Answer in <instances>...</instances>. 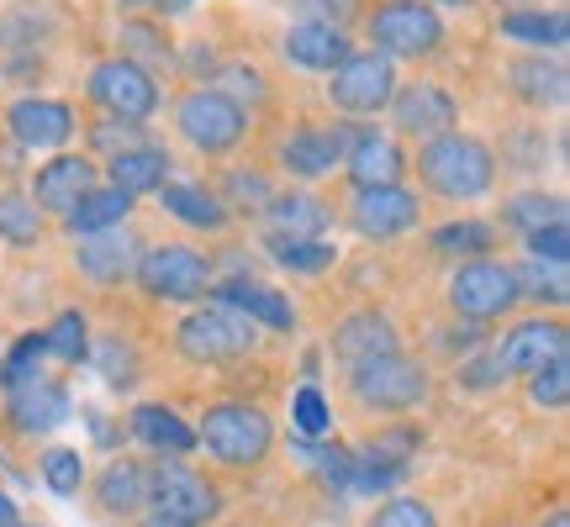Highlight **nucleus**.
Returning a JSON list of instances; mask_svg holds the SVG:
<instances>
[{
	"label": "nucleus",
	"mask_w": 570,
	"mask_h": 527,
	"mask_svg": "<svg viewBox=\"0 0 570 527\" xmlns=\"http://www.w3.org/2000/svg\"><path fill=\"white\" fill-rule=\"evenodd\" d=\"M391 122L402 127L407 138H439V132H454L460 122V101L449 96L444 84H407V90H396L391 96Z\"/></svg>",
	"instance_id": "ddd939ff"
},
{
	"label": "nucleus",
	"mask_w": 570,
	"mask_h": 527,
	"mask_svg": "<svg viewBox=\"0 0 570 527\" xmlns=\"http://www.w3.org/2000/svg\"><path fill=\"white\" fill-rule=\"evenodd\" d=\"M223 96L227 101H238V96L265 101V74H259V69H244V63H233V69H223Z\"/></svg>",
	"instance_id": "3c124183"
},
{
	"label": "nucleus",
	"mask_w": 570,
	"mask_h": 527,
	"mask_svg": "<svg viewBox=\"0 0 570 527\" xmlns=\"http://www.w3.org/2000/svg\"><path fill=\"white\" fill-rule=\"evenodd\" d=\"M512 285H518V301L529 296V301L539 306H566L570 301V285H566V264H518L512 269Z\"/></svg>",
	"instance_id": "473e14b6"
},
{
	"label": "nucleus",
	"mask_w": 570,
	"mask_h": 527,
	"mask_svg": "<svg viewBox=\"0 0 570 527\" xmlns=\"http://www.w3.org/2000/svg\"><path fill=\"white\" fill-rule=\"evenodd\" d=\"M354 138H360L354 127H302V132H291L281 142V163L296 180H323L348 159Z\"/></svg>",
	"instance_id": "f8f14e48"
},
{
	"label": "nucleus",
	"mask_w": 570,
	"mask_h": 527,
	"mask_svg": "<svg viewBox=\"0 0 570 527\" xmlns=\"http://www.w3.org/2000/svg\"><path fill=\"white\" fill-rule=\"evenodd\" d=\"M269 201H275V196H269V180H265V175H248V169H238V175L227 180V201H223V206H244V211H265Z\"/></svg>",
	"instance_id": "de8ad7c7"
},
{
	"label": "nucleus",
	"mask_w": 570,
	"mask_h": 527,
	"mask_svg": "<svg viewBox=\"0 0 570 527\" xmlns=\"http://www.w3.org/2000/svg\"><path fill=\"white\" fill-rule=\"evenodd\" d=\"M449 6H465V0H449Z\"/></svg>",
	"instance_id": "13d9d810"
},
{
	"label": "nucleus",
	"mask_w": 570,
	"mask_h": 527,
	"mask_svg": "<svg viewBox=\"0 0 570 527\" xmlns=\"http://www.w3.org/2000/svg\"><path fill=\"white\" fill-rule=\"evenodd\" d=\"M42 354L59 359V365H80L85 354H90V322H85L80 311H63L59 322L42 332Z\"/></svg>",
	"instance_id": "f704fd0d"
},
{
	"label": "nucleus",
	"mask_w": 570,
	"mask_h": 527,
	"mask_svg": "<svg viewBox=\"0 0 570 527\" xmlns=\"http://www.w3.org/2000/svg\"><path fill=\"white\" fill-rule=\"evenodd\" d=\"M85 190H96V163L80 159V153H59L53 163L38 169V185H32V206L38 211H75Z\"/></svg>",
	"instance_id": "aec40b11"
},
{
	"label": "nucleus",
	"mask_w": 570,
	"mask_h": 527,
	"mask_svg": "<svg viewBox=\"0 0 570 527\" xmlns=\"http://www.w3.org/2000/svg\"><path fill=\"white\" fill-rule=\"evenodd\" d=\"M90 101L122 122H148L159 111V80L132 59H106L90 69Z\"/></svg>",
	"instance_id": "9b49d317"
},
{
	"label": "nucleus",
	"mask_w": 570,
	"mask_h": 527,
	"mask_svg": "<svg viewBox=\"0 0 570 527\" xmlns=\"http://www.w3.org/2000/svg\"><path fill=\"white\" fill-rule=\"evenodd\" d=\"M42 238V211L27 196H0V243L32 248Z\"/></svg>",
	"instance_id": "c9c22d12"
},
{
	"label": "nucleus",
	"mask_w": 570,
	"mask_h": 527,
	"mask_svg": "<svg viewBox=\"0 0 570 527\" xmlns=\"http://www.w3.org/2000/svg\"><path fill=\"white\" fill-rule=\"evenodd\" d=\"M265 211L281 238H323L327 222H333V206L317 201V196H306V190L302 196H275Z\"/></svg>",
	"instance_id": "c85d7f7f"
},
{
	"label": "nucleus",
	"mask_w": 570,
	"mask_h": 527,
	"mask_svg": "<svg viewBox=\"0 0 570 527\" xmlns=\"http://www.w3.org/2000/svg\"><path fill=\"white\" fill-rule=\"evenodd\" d=\"M159 201H164V211H169L175 222L196 227V232H223V227H227L223 196H212V190H202V185H175V180H169L159 190Z\"/></svg>",
	"instance_id": "a878e982"
},
{
	"label": "nucleus",
	"mask_w": 570,
	"mask_h": 527,
	"mask_svg": "<svg viewBox=\"0 0 570 527\" xmlns=\"http://www.w3.org/2000/svg\"><path fill=\"white\" fill-rule=\"evenodd\" d=\"M344 169H348V180L360 185V190H381V185H402L407 159H402L396 138H386V132H360L354 148H348Z\"/></svg>",
	"instance_id": "4be33fe9"
},
{
	"label": "nucleus",
	"mask_w": 570,
	"mask_h": 527,
	"mask_svg": "<svg viewBox=\"0 0 570 527\" xmlns=\"http://www.w3.org/2000/svg\"><path fill=\"white\" fill-rule=\"evenodd\" d=\"M449 306L465 317V322H497L518 306V285H512V269L497 259H470L454 269L449 280Z\"/></svg>",
	"instance_id": "1a4fd4ad"
},
{
	"label": "nucleus",
	"mask_w": 570,
	"mask_h": 527,
	"mask_svg": "<svg viewBox=\"0 0 570 527\" xmlns=\"http://www.w3.org/2000/svg\"><path fill=\"white\" fill-rule=\"evenodd\" d=\"M106 169H111V185H117L122 196H154V190H164V185H169V153H164V148H154V142L117 153Z\"/></svg>",
	"instance_id": "393cba45"
},
{
	"label": "nucleus",
	"mask_w": 570,
	"mask_h": 527,
	"mask_svg": "<svg viewBox=\"0 0 570 527\" xmlns=\"http://www.w3.org/2000/svg\"><path fill=\"white\" fill-rule=\"evenodd\" d=\"M529 401L550 406V411H560V406L570 401V354L566 359H550L544 369H533L529 375Z\"/></svg>",
	"instance_id": "4c0bfd02"
},
{
	"label": "nucleus",
	"mask_w": 570,
	"mask_h": 527,
	"mask_svg": "<svg viewBox=\"0 0 570 527\" xmlns=\"http://www.w3.org/2000/svg\"><path fill=\"white\" fill-rule=\"evenodd\" d=\"M348 396L365 406V411H417L428 401V369L402 359V354H386V359H370V365L348 369Z\"/></svg>",
	"instance_id": "20e7f679"
},
{
	"label": "nucleus",
	"mask_w": 570,
	"mask_h": 527,
	"mask_svg": "<svg viewBox=\"0 0 570 527\" xmlns=\"http://www.w3.org/2000/svg\"><path fill=\"white\" fill-rule=\"evenodd\" d=\"M544 527H570V511H554V517H550Z\"/></svg>",
	"instance_id": "6e6d98bb"
},
{
	"label": "nucleus",
	"mask_w": 570,
	"mask_h": 527,
	"mask_svg": "<svg viewBox=\"0 0 570 527\" xmlns=\"http://www.w3.org/2000/svg\"><path fill=\"white\" fill-rule=\"evenodd\" d=\"M90 142L101 148L106 159H117V153H127V148H142V122H122V117H111V122H96V132H90Z\"/></svg>",
	"instance_id": "a18cd8bd"
},
{
	"label": "nucleus",
	"mask_w": 570,
	"mask_h": 527,
	"mask_svg": "<svg viewBox=\"0 0 570 527\" xmlns=\"http://www.w3.org/2000/svg\"><path fill=\"white\" fill-rule=\"evenodd\" d=\"M138 253L142 243L127 232V227H106V232H90V238H80V248H75V264H80L85 280L96 285H122L132 269H138Z\"/></svg>",
	"instance_id": "f3484780"
},
{
	"label": "nucleus",
	"mask_w": 570,
	"mask_h": 527,
	"mask_svg": "<svg viewBox=\"0 0 570 527\" xmlns=\"http://www.w3.org/2000/svg\"><path fill=\"white\" fill-rule=\"evenodd\" d=\"M96 501L117 517H132V511L148 501V469L138 459H111V465L96 475Z\"/></svg>",
	"instance_id": "cd10ccee"
},
{
	"label": "nucleus",
	"mask_w": 570,
	"mask_h": 527,
	"mask_svg": "<svg viewBox=\"0 0 570 527\" xmlns=\"http://www.w3.org/2000/svg\"><path fill=\"white\" fill-rule=\"evenodd\" d=\"M512 80V96L529 106H560L566 101V69L560 63H544V59H518L508 69Z\"/></svg>",
	"instance_id": "c756f323"
},
{
	"label": "nucleus",
	"mask_w": 570,
	"mask_h": 527,
	"mask_svg": "<svg viewBox=\"0 0 570 527\" xmlns=\"http://www.w3.org/2000/svg\"><path fill=\"white\" fill-rule=\"evenodd\" d=\"M296 17L317 21V27H338V32H344L348 21L360 17V0H296Z\"/></svg>",
	"instance_id": "49530a36"
},
{
	"label": "nucleus",
	"mask_w": 570,
	"mask_h": 527,
	"mask_svg": "<svg viewBox=\"0 0 570 527\" xmlns=\"http://www.w3.org/2000/svg\"><path fill=\"white\" fill-rule=\"evenodd\" d=\"M281 53L291 63H302V69H317V74H333L338 63L348 59V38L338 27H317V21H296L291 32H285Z\"/></svg>",
	"instance_id": "5701e85b"
},
{
	"label": "nucleus",
	"mask_w": 570,
	"mask_h": 527,
	"mask_svg": "<svg viewBox=\"0 0 570 527\" xmlns=\"http://www.w3.org/2000/svg\"><path fill=\"white\" fill-rule=\"evenodd\" d=\"M85 359H96V369L106 375V386H111V390H132V386H138V375H142L138 348L127 344L122 332L101 338V344H96V354H85Z\"/></svg>",
	"instance_id": "72a5a7b5"
},
{
	"label": "nucleus",
	"mask_w": 570,
	"mask_h": 527,
	"mask_svg": "<svg viewBox=\"0 0 570 527\" xmlns=\"http://www.w3.org/2000/svg\"><path fill=\"white\" fill-rule=\"evenodd\" d=\"M291 417H296V432H302V438H323L327 427H333V411H327V401H323V390H317V386L296 390Z\"/></svg>",
	"instance_id": "79ce46f5"
},
{
	"label": "nucleus",
	"mask_w": 570,
	"mask_h": 527,
	"mask_svg": "<svg viewBox=\"0 0 570 527\" xmlns=\"http://www.w3.org/2000/svg\"><path fill=\"white\" fill-rule=\"evenodd\" d=\"M175 127L185 132V142L196 153H227L238 148L248 132V111L238 101H227L223 90H190L175 106Z\"/></svg>",
	"instance_id": "6e6552de"
},
{
	"label": "nucleus",
	"mask_w": 570,
	"mask_h": 527,
	"mask_svg": "<svg viewBox=\"0 0 570 527\" xmlns=\"http://www.w3.org/2000/svg\"><path fill=\"white\" fill-rule=\"evenodd\" d=\"M386 354H396V327L381 311H354L333 327V359L344 369H360L370 359H386Z\"/></svg>",
	"instance_id": "6ab92c4d"
},
{
	"label": "nucleus",
	"mask_w": 570,
	"mask_h": 527,
	"mask_svg": "<svg viewBox=\"0 0 570 527\" xmlns=\"http://www.w3.org/2000/svg\"><path fill=\"white\" fill-rule=\"evenodd\" d=\"M142 527H180V523H169V517H159V511H154V517H148Z\"/></svg>",
	"instance_id": "5fc2aeb1"
},
{
	"label": "nucleus",
	"mask_w": 570,
	"mask_h": 527,
	"mask_svg": "<svg viewBox=\"0 0 570 527\" xmlns=\"http://www.w3.org/2000/svg\"><path fill=\"white\" fill-rule=\"evenodd\" d=\"M122 38H127V53L122 59H148L142 63V69H148V74H154V69H159V63H169V42L159 38V32H154V27H142V21H132V27H122Z\"/></svg>",
	"instance_id": "c03bdc74"
},
{
	"label": "nucleus",
	"mask_w": 570,
	"mask_h": 527,
	"mask_svg": "<svg viewBox=\"0 0 570 527\" xmlns=\"http://www.w3.org/2000/svg\"><path fill=\"white\" fill-rule=\"evenodd\" d=\"M196 444L227 469H254L269 459V448H275V427L259 406L248 401H217L206 406L202 417V432H196Z\"/></svg>",
	"instance_id": "f03ea898"
},
{
	"label": "nucleus",
	"mask_w": 570,
	"mask_h": 527,
	"mask_svg": "<svg viewBox=\"0 0 570 527\" xmlns=\"http://www.w3.org/2000/svg\"><path fill=\"white\" fill-rule=\"evenodd\" d=\"M508 222L523 227V232L554 227V222H566V201H560V196H518V201L508 206Z\"/></svg>",
	"instance_id": "ea45409f"
},
{
	"label": "nucleus",
	"mask_w": 570,
	"mask_h": 527,
	"mask_svg": "<svg viewBox=\"0 0 570 527\" xmlns=\"http://www.w3.org/2000/svg\"><path fill=\"white\" fill-rule=\"evenodd\" d=\"M502 38L512 42H529V48H566L570 42V21L566 11H512V17H502Z\"/></svg>",
	"instance_id": "7c9ffc66"
},
{
	"label": "nucleus",
	"mask_w": 570,
	"mask_h": 527,
	"mask_svg": "<svg viewBox=\"0 0 570 527\" xmlns=\"http://www.w3.org/2000/svg\"><path fill=\"white\" fill-rule=\"evenodd\" d=\"M212 301L227 306V311H238L248 322H265L275 332H291L296 327V306L285 301L281 290H269L259 280H227V285H212Z\"/></svg>",
	"instance_id": "412c9836"
},
{
	"label": "nucleus",
	"mask_w": 570,
	"mask_h": 527,
	"mask_svg": "<svg viewBox=\"0 0 570 527\" xmlns=\"http://www.w3.org/2000/svg\"><path fill=\"white\" fill-rule=\"evenodd\" d=\"M417 175L444 201H475L497 180V153L481 138H470V132H439V138L423 142Z\"/></svg>",
	"instance_id": "f257e3e1"
},
{
	"label": "nucleus",
	"mask_w": 570,
	"mask_h": 527,
	"mask_svg": "<svg viewBox=\"0 0 570 527\" xmlns=\"http://www.w3.org/2000/svg\"><path fill=\"white\" fill-rule=\"evenodd\" d=\"M497 243V232H491V222H444L439 232H433V253H444V259H470V253H487V248Z\"/></svg>",
	"instance_id": "e433bc0d"
},
{
	"label": "nucleus",
	"mask_w": 570,
	"mask_h": 527,
	"mask_svg": "<svg viewBox=\"0 0 570 527\" xmlns=\"http://www.w3.org/2000/svg\"><path fill=\"white\" fill-rule=\"evenodd\" d=\"M132 280H138L154 301H206V296H212V259L185 243L142 248Z\"/></svg>",
	"instance_id": "7ed1b4c3"
},
{
	"label": "nucleus",
	"mask_w": 570,
	"mask_h": 527,
	"mask_svg": "<svg viewBox=\"0 0 570 527\" xmlns=\"http://www.w3.org/2000/svg\"><path fill=\"white\" fill-rule=\"evenodd\" d=\"M127 211H132V196H122L117 185H96V190L80 196L75 211H63V227L75 238H90V232H106V227H122Z\"/></svg>",
	"instance_id": "bb28decb"
},
{
	"label": "nucleus",
	"mask_w": 570,
	"mask_h": 527,
	"mask_svg": "<svg viewBox=\"0 0 570 527\" xmlns=\"http://www.w3.org/2000/svg\"><path fill=\"white\" fill-rule=\"evenodd\" d=\"M0 527H27V523H0Z\"/></svg>",
	"instance_id": "4d7b16f0"
},
{
	"label": "nucleus",
	"mask_w": 570,
	"mask_h": 527,
	"mask_svg": "<svg viewBox=\"0 0 570 527\" xmlns=\"http://www.w3.org/2000/svg\"><path fill=\"white\" fill-rule=\"evenodd\" d=\"M38 359H48L42 354V332H27L11 354H6V365H0V380H6V390L27 386V380H38Z\"/></svg>",
	"instance_id": "a19ab883"
},
{
	"label": "nucleus",
	"mask_w": 570,
	"mask_h": 527,
	"mask_svg": "<svg viewBox=\"0 0 570 527\" xmlns=\"http://www.w3.org/2000/svg\"><path fill=\"white\" fill-rule=\"evenodd\" d=\"M566 322H554V317H533V322H518L502 338L497 348V359L508 375H533V369H544L550 359H566Z\"/></svg>",
	"instance_id": "4468645a"
},
{
	"label": "nucleus",
	"mask_w": 570,
	"mask_h": 527,
	"mask_svg": "<svg viewBox=\"0 0 570 527\" xmlns=\"http://www.w3.org/2000/svg\"><path fill=\"white\" fill-rule=\"evenodd\" d=\"M42 480H48V490H59V496H75L85 486L80 448H48L42 454Z\"/></svg>",
	"instance_id": "58836bf2"
},
{
	"label": "nucleus",
	"mask_w": 570,
	"mask_h": 527,
	"mask_svg": "<svg viewBox=\"0 0 570 527\" xmlns=\"http://www.w3.org/2000/svg\"><path fill=\"white\" fill-rule=\"evenodd\" d=\"M370 38L381 59H428L444 42V21L428 0H386L370 17Z\"/></svg>",
	"instance_id": "0eeeda50"
},
{
	"label": "nucleus",
	"mask_w": 570,
	"mask_h": 527,
	"mask_svg": "<svg viewBox=\"0 0 570 527\" xmlns=\"http://www.w3.org/2000/svg\"><path fill=\"white\" fill-rule=\"evenodd\" d=\"M6 417H11L17 432L38 438V432H53L59 422H69V417H75V401H69V390H63L59 380H27V386L11 390Z\"/></svg>",
	"instance_id": "a211bd4d"
},
{
	"label": "nucleus",
	"mask_w": 570,
	"mask_h": 527,
	"mask_svg": "<svg viewBox=\"0 0 570 527\" xmlns=\"http://www.w3.org/2000/svg\"><path fill=\"white\" fill-rule=\"evenodd\" d=\"M417 196L402 190V185H381V190H360L354 196V227L375 238V243H386V238H402L417 227Z\"/></svg>",
	"instance_id": "2eb2a0df"
},
{
	"label": "nucleus",
	"mask_w": 570,
	"mask_h": 527,
	"mask_svg": "<svg viewBox=\"0 0 570 527\" xmlns=\"http://www.w3.org/2000/svg\"><path fill=\"white\" fill-rule=\"evenodd\" d=\"M6 122H11V138L21 148H63L75 138V106L48 101V96H21L6 111Z\"/></svg>",
	"instance_id": "dca6fc26"
},
{
	"label": "nucleus",
	"mask_w": 570,
	"mask_h": 527,
	"mask_svg": "<svg viewBox=\"0 0 570 527\" xmlns=\"http://www.w3.org/2000/svg\"><path fill=\"white\" fill-rule=\"evenodd\" d=\"M529 248H533V259H539V264H566L570 259V232H566V222L529 232Z\"/></svg>",
	"instance_id": "8fccbe9b"
},
{
	"label": "nucleus",
	"mask_w": 570,
	"mask_h": 527,
	"mask_svg": "<svg viewBox=\"0 0 570 527\" xmlns=\"http://www.w3.org/2000/svg\"><path fill=\"white\" fill-rule=\"evenodd\" d=\"M0 523H17V501L11 496H0Z\"/></svg>",
	"instance_id": "864d4df0"
},
{
	"label": "nucleus",
	"mask_w": 570,
	"mask_h": 527,
	"mask_svg": "<svg viewBox=\"0 0 570 527\" xmlns=\"http://www.w3.org/2000/svg\"><path fill=\"white\" fill-rule=\"evenodd\" d=\"M148 501H154L159 517H169V523H180V527H202L223 511L217 486L206 480L202 469L180 465V459H159V465L148 469Z\"/></svg>",
	"instance_id": "39448f33"
},
{
	"label": "nucleus",
	"mask_w": 570,
	"mask_h": 527,
	"mask_svg": "<svg viewBox=\"0 0 570 527\" xmlns=\"http://www.w3.org/2000/svg\"><path fill=\"white\" fill-rule=\"evenodd\" d=\"M132 438L138 444H148L154 454H169V459H180V454H190L196 448V427L185 422L175 406H138L132 411Z\"/></svg>",
	"instance_id": "b1692460"
},
{
	"label": "nucleus",
	"mask_w": 570,
	"mask_h": 527,
	"mask_svg": "<svg viewBox=\"0 0 570 527\" xmlns=\"http://www.w3.org/2000/svg\"><path fill=\"white\" fill-rule=\"evenodd\" d=\"M391 96H396V63L381 59L375 48L370 53H348L333 69V80H327V101L338 106V111H354V117L386 111Z\"/></svg>",
	"instance_id": "9d476101"
},
{
	"label": "nucleus",
	"mask_w": 570,
	"mask_h": 527,
	"mask_svg": "<svg viewBox=\"0 0 570 527\" xmlns=\"http://www.w3.org/2000/svg\"><path fill=\"white\" fill-rule=\"evenodd\" d=\"M502 380H508V369H502V359H497V348L481 354V359H465V365H460V386H470V390H497Z\"/></svg>",
	"instance_id": "09e8293b"
},
{
	"label": "nucleus",
	"mask_w": 570,
	"mask_h": 527,
	"mask_svg": "<svg viewBox=\"0 0 570 527\" xmlns=\"http://www.w3.org/2000/svg\"><path fill=\"white\" fill-rule=\"evenodd\" d=\"M122 6H132V11H159V17H175V11L196 6V0H122Z\"/></svg>",
	"instance_id": "603ef678"
},
{
	"label": "nucleus",
	"mask_w": 570,
	"mask_h": 527,
	"mask_svg": "<svg viewBox=\"0 0 570 527\" xmlns=\"http://www.w3.org/2000/svg\"><path fill=\"white\" fill-rule=\"evenodd\" d=\"M370 527H439V517H433V507L417 501V496H391L386 507L370 517Z\"/></svg>",
	"instance_id": "37998d69"
},
{
	"label": "nucleus",
	"mask_w": 570,
	"mask_h": 527,
	"mask_svg": "<svg viewBox=\"0 0 570 527\" xmlns=\"http://www.w3.org/2000/svg\"><path fill=\"white\" fill-rule=\"evenodd\" d=\"M254 322L238 317V311H227V306H196L190 317L180 322L175 332V344L190 365H227V359H244L248 348H254Z\"/></svg>",
	"instance_id": "423d86ee"
},
{
	"label": "nucleus",
	"mask_w": 570,
	"mask_h": 527,
	"mask_svg": "<svg viewBox=\"0 0 570 527\" xmlns=\"http://www.w3.org/2000/svg\"><path fill=\"white\" fill-rule=\"evenodd\" d=\"M265 248H269V259L281 264V269H291V275H323L338 259V248H327L323 238H281V232H269Z\"/></svg>",
	"instance_id": "2f4dec72"
}]
</instances>
